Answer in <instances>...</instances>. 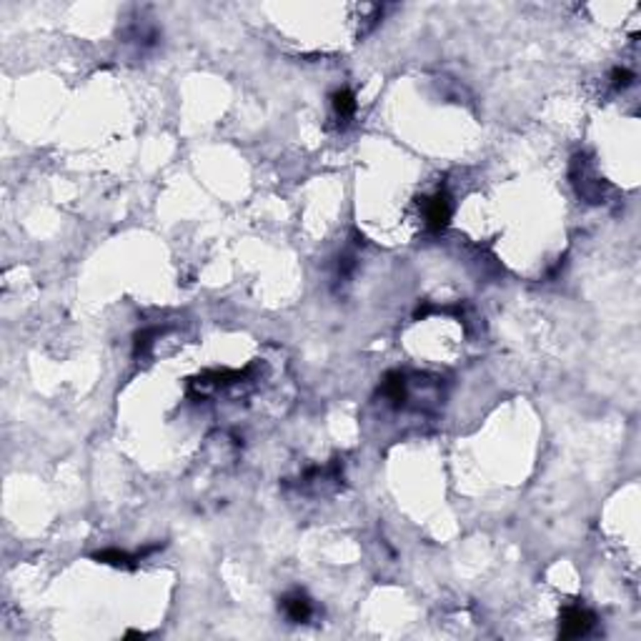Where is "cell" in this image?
<instances>
[{"label":"cell","instance_id":"cell-5","mask_svg":"<svg viewBox=\"0 0 641 641\" xmlns=\"http://www.w3.org/2000/svg\"><path fill=\"white\" fill-rule=\"evenodd\" d=\"M334 113L339 121H351L353 116H356V98H353L351 90H339L334 96Z\"/></svg>","mask_w":641,"mask_h":641},{"label":"cell","instance_id":"cell-6","mask_svg":"<svg viewBox=\"0 0 641 641\" xmlns=\"http://www.w3.org/2000/svg\"><path fill=\"white\" fill-rule=\"evenodd\" d=\"M634 83V73L626 71V68H614L611 71V88L614 90H624Z\"/></svg>","mask_w":641,"mask_h":641},{"label":"cell","instance_id":"cell-1","mask_svg":"<svg viewBox=\"0 0 641 641\" xmlns=\"http://www.w3.org/2000/svg\"><path fill=\"white\" fill-rule=\"evenodd\" d=\"M423 221H426V228H429V231H434V233L443 231L451 221L449 196L436 193V196H431V198L423 200Z\"/></svg>","mask_w":641,"mask_h":641},{"label":"cell","instance_id":"cell-2","mask_svg":"<svg viewBox=\"0 0 641 641\" xmlns=\"http://www.w3.org/2000/svg\"><path fill=\"white\" fill-rule=\"evenodd\" d=\"M591 626H594V614L581 609V606H571L564 611V619H561V636H566V639L583 636Z\"/></svg>","mask_w":641,"mask_h":641},{"label":"cell","instance_id":"cell-3","mask_svg":"<svg viewBox=\"0 0 641 641\" xmlns=\"http://www.w3.org/2000/svg\"><path fill=\"white\" fill-rule=\"evenodd\" d=\"M283 609H286L291 622L301 624L311 616V601L306 597H301V594H293V597H289L283 601Z\"/></svg>","mask_w":641,"mask_h":641},{"label":"cell","instance_id":"cell-4","mask_svg":"<svg viewBox=\"0 0 641 641\" xmlns=\"http://www.w3.org/2000/svg\"><path fill=\"white\" fill-rule=\"evenodd\" d=\"M384 396L391 401L393 406H401L406 401V381L401 373H388L384 381Z\"/></svg>","mask_w":641,"mask_h":641}]
</instances>
